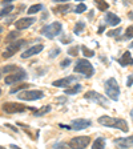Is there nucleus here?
<instances>
[{
  "instance_id": "nucleus-1",
  "label": "nucleus",
  "mask_w": 133,
  "mask_h": 149,
  "mask_svg": "<svg viewBox=\"0 0 133 149\" xmlns=\"http://www.w3.org/2000/svg\"><path fill=\"white\" fill-rule=\"evenodd\" d=\"M97 123L107 128H116V129L121 130V132H124V133H127L128 130H129V127H128L127 121H125L124 118L111 117V116H101V117H99Z\"/></svg>"
},
{
  "instance_id": "nucleus-2",
  "label": "nucleus",
  "mask_w": 133,
  "mask_h": 149,
  "mask_svg": "<svg viewBox=\"0 0 133 149\" xmlns=\"http://www.w3.org/2000/svg\"><path fill=\"white\" fill-rule=\"evenodd\" d=\"M104 89H105V93L108 95L109 99L113 100V101H118V99H120V87H118L116 79H108L104 84Z\"/></svg>"
},
{
  "instance_id": "nucleus-3",
  "label": "nucleus",
  "mask_w": 133,
  "mask_h": 149,
  "mask_svg": "<svg viewBox=\"0 0 133 149\" xmlns=\"http://www.w3.org/2000/svg\"><path fill=\"white\" fill-rule=\"evenodd\" d=\"M75 72L76 73H81L84 77H92L95 74V68H93V65L87 59H80L77 60L76 65H75Z\"/></svg>"
},
{
  "instance_id": "nucleus-4",
  "label": "nucleus",
  "mask_w": 133,
  "mask_h": 149,
  "mask_svg": "<svg viewBox=\"0 0 133 149\" xmlns=\"http://www.w3.org/2000/svg\"><path fill=\"white\" fill-rule=\"evenodd\" d=\"M61 23L55 22L49 25H45V27L41 28V35L47 37V39H55L56 36H59L61 33Z\"/></svg>"
},
{
  "instance_id": "nucleus-5",
  "label": "nucleus",
  "mask_w": 133,
  "mask_h": 149,
  "mask_svg": "<svg viewBox=\"0 0 133 149\" xmlns=\"http://www.w3.org/2000/svg\"><path fill=\"white\" fill-rule=\"evenodd\" d=\"M84 99L89 100L91 102H96V104L104 107V108H108V104H109L108 99L104 97L102 95H100V93L96 92V91H88V92L84 95Z\"/></svg>"
},
{
  "instance_id": "nucleus-6",
  "label": "nucleus",
  "mask_w": 133,
  "mask_h": 149,
  "mask_svg": "<svg viewBox=\"0 0 133 149\" xmlns=\"http://www.w3.org/2000/svg\"><path fill=\"white\" fill-rule=\"evenodd\" d=\"M45 96L43 91H22L17 93V97L24 101H35V100H40Z\"/></svg>"
},
{
  "instance_id": "nucleus-7",
  "label": "nucleus",
  "mask_w": 133,
  "mask_h": 149,
  "mask_svg": "<svg viewBox=\"0 0 133 149\" xmlns=\"http://www.w3.org/2000/svg\"><path fill=\"white\" fill-rule=\"evenodd\" d=\"M27 44V41L25 40H13L11 41V43H8V47H7V49L3 52V57H6V59H9L11 56H13L17 51H20V48H22L23 45H25Z\"/></svg>"
},
{
  "instance_id": "nucleus-8",
  "label": "nucleus",
  "mask_w": 133,
  "mask_h": 149,
  "mask_svg": "<svg viewBox=\"0 0 133 149\" xmlns=\"http://www.w3.org/2000/svg\"><path fill=\"white\" fill-rule=\"evenodd\" d=\"M1 109L6 113H23L28 108L25 105H23V104H19V102H4L1 105Z\"/></svg>"
},
{
  "instance_id": "nucleus-9",
  "label": "nucleus",
  "mask_w": 133,
  "mask_h": 149,
  "mask_svg": "<svg viewBox=\"0 0 133 149\" xmlns=\"http://www.w3.org/2000/svg\"><path fill=\"white\" fill-rule=\"evenodd\" d=\"M24 79H27V73H25V71L19 68L17 71L7 74L6 77H4V81H6V84H16L17 81H22Z\"/></svg>"
},
{
  "instance_id": "nucleus-10",
  "label": "nucleus",
  "mask_w": 133,
  "mask_h": 149,
  "mask_svg": "<svg viewBox=\"0 0 133 149\" xmlns=\"http://www.w3.org/2000/svg\"><path fill=\"white\" fill-rule=\"evenodd\" d=\"M91 143V137L88 136H80V137H73L69 141V146L71 148H87Z\"/></svg>"
},
{
  "instance_id": "nucleus-11",
  "label": "nucleus",
  "mask_w": 133,
  "mask_h": 149,
  "mask_svg": "<svg viewBox=\"0 0 133 149\" xmlns=\"http://www.w3.org/2000/svg\"><path fill=\"white\" fill-rule=\"evenodd\" d=\"M77 80L76 76H67V77H63V79H59V80H55L52 83L53 87H57V88H65V87H71V84L73 81Z\"/></svg>"
},
{
  "instance_id": "nucleus-12",
  "label": "nucleus",
  "mask_w": 133,
  "mask_h": 149,
  "mask_svg": "<svg viewBox=\"0 0 133 149\" xmlns=\"http://www.w3.org/2000/svg\"><path fill=\"white\" fill-rule=\"evenodd\" d=\"M92 125V121L91 120H85V118H76V120L72 121V129L75 130H83V129H87L88 127Z\"/></svg>"
},
{
  "instance_id": "nucleus-13",
  "label": "nucleus",
  "mask_w": 133,
  "mask_h": 149,
  "mask_svg": "<svg viewBox=\"0 0 133 149\" xmlns=\"http://www.w3.org/2000/svg\"><path fill=\"white\" fill-rule=\"evenodd\" d=\"M35 20H36V19H33V17H22V19H19V20H16L15 27H16V29L22 31V29H25V28L31 27L35 23Z\"/></svg>"
},
{
  "instance_id": "nucleus-14",
  "label": "nucleus",
  "mask_w": 133,
  "mask_h": 149,
  "mask_svg": "<svg viewBox=\"0 0 133 149\" xmlns=\"http://www.w3.org/2000/svg\"><path fill=\"white\" fill-rule=\"evenodd\" d=\"M43 49H44L43 44H36V45L31 47V48H28L25 52H23L22 53V57H23V59H28V57H31V56H35V55H37V53H40Z\"/></svg>"
},
{
  "instance_id": "nucleus-15",
  "label": "nucleus",
  "mask_w": 133,
  "mask_h": 149,
  "mask_svg": "<svg viewBox=\"0 0 133 149\" xmlns=\"http://www.w3.org/2000/svg\"><path fill=\"white\" fill-rule=\"evenodd\" d=\"M115 145L118 146V148H132L133 146V136H129V137H123V139H116L115 141Z\"/></svg>"
},
{
  "instance_id": "nucleus-16",
  "label": "nucleus",
  "mask_w": 133,
  "mask_h": 149,
  "mask_svg": "<svg viewBox=\"0 0 133 149\" xmlns=\"http://www.w3.org/2000/svg\"><path fill=\"white\" fill-rule=\"evenodd\" d=\"M118 64H120L121 67H128V65H133L132 53H130L129 51H127V52L123 53V56H121L120 59H118Z\"/></svg>"
},
{
  "instance_id": "nucleus-17",
  "label": "nucleus",
  "mask_w": 133,
  "mask_h": 149,
  "mask_svg": "<svg viewBox=\"0 0 133 149\" xmlns=\"http://www.w3.org/2000/svg\"><path fill=\"white\" fill-rule=\"evenodd\" d=\"M104 20H105L107 24L112 25V27H116V25H118V24H120V22H121V19L118 17L117 15H115V13H112V12H107Z\"/></svg>"
},
{
  "instance_id": "nucleus-18",
  "label": "nucleus",
  "mask_w": 133,
  "mask_h": 149,
  "mask_svg": "<svg viewBox=\"0 0 133 149\" xmlns=\"http://www.w3.org/2000/svg\"><path fill=\"white\" fill-rule=\"evenodd\" d=\"M72 11V6L71 4H64V6H59L53 9V12L56 15H64V13H68Z\"/></svg>"
},
{
  "instance_id": "nucleus-19",
  "label": "nucleus",
  "mask_w": 133,
  "mask_h": 149,
  "mask_svg": "<svg viewBox=\"0 0 133 149\" xmlns=\"http://www.w3.org/2000/svg\"><path fill=\"white\" fill-rule=\"evenodd\" d=\"M80 91H81V85H80V84H75L73 87H68L67 89H65V95H67V96H71V95H77Z\"/></svg>"
},
{
  "instance_id": "nucleus-20",
  "label": "nucleus",
  "mask_w": 133,
  "mask_h": 149,
  "mask_svg": "<svg viewBox=\"0 0 133 149\" xmlns=\"http://www.w3.org/2000/svg\"><path fill=\"white\" fill-rule=\"evenodd\" d=\"M93 149H99V148H105V139L104 137H97L92 144Z\"/></svg>"
},
{
  "instance_id": "nucleus-21",
  "label": "nucleus",
  "mask_w": 133,
  "mask_h": 149,
  "mask_svg": "<svg viewBox=\"0 0 133 149\" xmlns=\"http://www.w3.org/2000/svg\"><path fill=\"white\" fill-rule=\"evenodd\" d=\"M43 8H44L43 4H35V6H31L29 8L27 9V13H28V15H33V13L40 12Z\"/></svg>"
},
{
  "instance_id": "nucleus-22",
  "label": "nucleus",
  "mask_w": 133,
  "mask_h": 149,
  "mask_svg": "<svg viewBox=\"0 0 133 149\" xmlns=\"http://www.w3.org/2000/svg\"><path fill=\"white\" fill-rule=\"evenodd\" d=\"M95 4H96V7L100 11H102V12H105L107 9L109 8V4L107 3L105 0H95Z\"/></svg>"
},
{
  "instance_id": "nucleus-23",
  "label": "nucleus",
  "mask_w": 133,
  "mask_h": 149,
  "mask_svg": "<svg viewBox=\"0 0 133 149\" xmlns=\"http://www.w3.org/2000/svg\"><path fill=\"white\" fill-rule=\"evenodd\" d=\"M28 87H29V84H20V85H16L15 88H12V89L9 91V93L11 95H17L19 92H22V91H24V89H28Z\"/></svg>"
},
{
  "instance_id": "nucleus-24",
  "label": "nucleus",
  "mask_w": 133,
  "mask_h": 149,
  "mask_svg": "<svg viewBox=\"0 0 133 149\" xmlns=\"http://www.w3.org/2000/svg\"><path fill=\"white\" fill-rule=\"evenodd\" d=\"M20 36V31H12V32H9L8 35H7V37H6V41L7 43H11V41H13V40H16L17 37Z\"/></svg>"
},
{
  "instance_id": "nucleus-25",
  "label": "nucleus",
  "mask_w": 133,
  "mask_h": 149,
  "mask_svg": "<svg viewBox=\"0 0 133 149\" xmlns=\"http://www.w3.org/2000/svg\"><path fill=\"white\" fill-rule=\"evenodd\" d=\"M49 111H51V105H44L41 109H39V111H35L33 112V116H36V117H40V116L48 113Z\"/></svg>"
},
{
  "instance_id": "nucleus-26",
  "label": "nucleus",
  "mask_w": 133,
  "mask_h": 149,
  "mask_svg": "<svg viewBox=\"0 0 133 149\" xmlns=\"http://www.w3.org/2000/svg\"><path fill=\"white\" fill-rule=\"evenodd\" d=\"M84 28H85V23H84V22H77L76 24H75L73 32H75L76 35H80L81 32L84 31Z\"/></svg>"
},
{
  "instance_id": "nucleus-27",
  "label": "nucleus",
  "mask_w": 133,
  "mask_h": 149,
  "mask_svg": "<svg viewBox=\"0 0 133 149\" xmlns=\"http://www.w3.org/2000/svg\"><path fill=\"white\" fill-rule=\"evenodd\" d=\"M81 51H83V55L85 57H93L95 56V52L92 49H89L87 45H81Z\"/></svg>"
},
{
  "instance_id": "nucleus-28",
  "label": "nucleus",
  "mask_w": 133,
  "mask_h": 149,
  "mask_svg": "<svg viewBox=\"0 0 133 149\" xmlns=\"http://www.w3.org/2000/svg\"><path fill=\"white\" fill-rule=\"evenodd\" d=\"M17 67L16 65H7V67H4V68L0 69V72H3V73H12V72L17 71Z\"/></svg>"
},
{
  "instance_id": "nucleus-29",
  "label": "nucleus",
  "mask_w": 133,
  "mask_h": 149,
  "mask_svg": "<svg viewBox=\"0 0 133 149\" xmlns=\"http://www.w3.org/2000/svg\"><path fill=\"white\" fill-rule=\"evenodd\" d=\"M123 39H133V25H129V27L127 28V31H125V35Z\"/></svg>"
},
{
  "instance_id": "nucleus-30",
  "label": "nucleus",
  "mask_w": 133,
  "mask_h": 149,
  "mask_svg": "<svg viewBox=\"0 0 133 149\" xmlns=\"http://www.w3.org/2000/svg\"><path fill=\"white\" fill-rule=\"evenodd\" d=\"M12 9H13V7H12V6H7V7H4V8L1 9V12H0V16L3 17V16L8 15V13L12 12Z\"/></svg>"
},
{
  "instance_id": "nucleus-31",
  "label": "nucleus",
  "mask_w": 133,
  "mask_h": 149,
  "mask_svg": "<svg viewBox=\"0 0 133 149\" xmlns=\"http://www.w3.org/2000/svg\"><path fill=\"white\" fill-rule=\"evenodd\" d=\"M85 9H87V6L85 4H79L76 8H75V13H83V12H85Z\"/></svg>"
},
{
  "instance_id": "nucleus-32",
  "label": "nucleus",
  "mask_w": 133,
  "mask_h": 149,
  "mask_svg": "<svg viewBox=\"0 0 133 149\" xmlns=\"http://www.w3.org/2000/svg\"><path fill=\"white\" fill-rule=\"evenodd\" d=\"M79 49H80L79 47H72V48H69V49H68V53H69L71 56H77Z\"/></svg>"
},
{
  "instance_id": "nucleus-33",
  "label": "nucleus",
  "mask_w": 133,
  "mask_h": 149,
  "mask_svg": "<svg viewBox=\"0 0 133 149\" xmlns=\"http://www.w3.org/2000/svg\"><path fill=\"white\" fill-rule=\"evenodd\" d=\"M71 59H64L61 61V64H60V67H61V68H67V67H69V65H71Z\"/></svg>"
},
{
  "instance_id": "nucleus-34",
  "label": "nucleus",
  "mask_w": 133,
  "mask_h": 149,
  "mask_svg": "<svg viewBox=\"0 0 133 149\" xmlns=\"http://www.w3.org/2000/svg\"><path fill=\"white\" fill-rule=\"evenodd\" d=\"M60 52H61V51H60V48H55V49H52V52L49 53V57H51V59H53V57H56V56L59 55Z\"/></svg>"
},
{
  "instance_id": "nucleus-35",
  "label": "nucleus",
  "mask_w": 133,
  "mask_h": 149,
  "mask_svg": "<svg viewBox=\"0 0 133 149\" xmlns=\"http://www.w3.org/2000/svg\"><path fill=\"white\" fill-rule=\"evenodd\" d=\"M121 31H123L121 28H117V29H115V31H111V32H109L108 36H117V35L121 33Z\"/></svg>"
},
{
  "instance_id": "nucleus-36",
  "label": "nucleus",
  "mask_w": 133,
  "mask_h": 149,
  "mask_svg": "<svg viewBox=\"0 0 133 149\" xmlns=\"http://www.w3.org/2000/svg\"><path fill=\"white\" fill-rule=\"evenodd\" d=\"M72 41V37H69V36H63L61 37V43L63 44H68V43H71Z\"/></svg>"
},
{
  "instance_id": "nucleus-37",
  "label": "nucleus",
  "mask_w": 133,
  "mask_h": 149,
  "mask_svg": "<svg viewBox=\"0 0 133 149\" xmlns=\"http://www.w3.org/2000/svg\"><path fill=\"white\" fill-rule=\"evenodd\" d=\"M67 148V146H69V144H64V143H56V144H53V148Z\"/></svg>"
},
{
  "instance_id": "nucleus-38",
  "label": "nucleus",
  "mask_w": 133,
  "mask_h": 149,
  "mask_svg": "<svg viewBox=\"0 0 133 149\" xmlns=\"http://www.w3.org/2000/svg\"><path fill=\"white\" fill-rule=\"evenodd\" d=\"M133 85V74H129L127 80V87H132Z\"/></svg>"
},
{
  "instance_id": "nucleus-39",
  "label": "nucleus",
  "mask_w": 133,
  "mask_h": 149,
  "mask_svg": "<svg viewBox=\"0 0 133 149\" xmlns=\"http://www.w3.org/2000/svg\"><path fill=\"white\" fill-rule=\"evenodd\" d=\"M104 31H105V25H101V27L99 28V31H97V33H99V35H101Z\"/></svg>"
},
{
  "instance_id": "nucleus-40",
  "label": "nucleus",
  "mask_w": 133,
  "mask_h": 149,
  "mask_svg": "<svg viewBox=\"0 0 133 149\" xmlns=\"http://www.w3.org/2000/svg\"><path fill=\"white\" fill-rule=\"evenodd\" d=\"M48 16H49V13H48V12H44V13H43V16H41V20H45V19L48 17Z\"/></svg>"
},
{
  "instance_id": "nucleus-41",
  "label": "nucleus",
  "mask_w": 133,
  "mask_h": 149,
  "mask_svg": "<svg viewBox=\"0 0 133 149\" xmlns=\"http://www.w3.org/2000/svg\"><path fill=\"white\" fill-rule=\"evenodd\" d=\"M59 127L65 128V129H72V127H69V125H64V124H59Z\"/></svg>"
},
{
  "instance_id": "nucleus-42",
  "label": "nucleus",
  "mask_w": 133,
  "mask_h": 149,
  "mask_svg": "<svg viewBox=\"0 0 133 149\" xmlns=\"http://www.w3.org/2000/svg\"><path fill=\"white\" fill-rule=\"evenodd\" d=\"M11 1H13V0H3V1H1V4H3V6H6V4L11 3Z\"/></svg>"
},
{
  "instance_id": "nucleus-43",
  "label": "nucleus",
  "mask_w": 133,
  "mask_h": 149,
  "mask_svg": "<svg viewBox=\"0 0 133 149\" xmlns=\"http://www.w3.org/2000/svg\"><path fill=\"white\" fill-rule=\"evenodd\" d=\"M55 3H65V1H69V0H53Z\"/></svg>"
},
{
  "instance_id": "nucleus-44",
  "label": "nucleus",
  "mask_w": 133,
  "mask_h": 149,
  "mask_svg": "<svg viewBox=\"0 0 133 149\" xmlns=\"http://www.w3.org/2000/svg\"><path fill=\"white\" fill-rule=\"evenodd\" d=\"M130 1H132V0H123L124 6H128V4H130Z\"/></svg>"
},
{
  "instance_id": "nucleus-45",
  "label": "nucleus",
  "mask_w": 133,
  "mask_h": 149,
  "mask_svg": "<svg viewBox=\"0 0 133 149\" xmlns=\"http://www.w3.org/2000/svg\"><path fill=\"white\" fill-rule=\"evenodd\" d=\"M128 17H129L130 20H133V12H128Z\"/></svg>"
},
{
  "instance_id": "nucleus-46",
  "label": "nucleus",
  "mask_w": 133,
  "mask_h": 149,
  "mask_svg": "<svg viewBox=\"0 0 133 149\" xmlns=\"http://www.w3.org/2000/svg\"><path fill=\"white\" fill-rule=\"evenodd\" d=\"M88 17H89V19H92V17H93V11H91V12H89V15H88Z\"/></svg>"
},
{
  "instance_id": "nucleus-47",
  "label": "nucleus",
  "mask_w": 133,
  "mask_h": 149,
  "mask_svg": "<svg viewBox=\"0 0 133 149\" xmlns=\"http://www.w3.org/2000/svg\"><path fill=\"white\" fill-rule=\"evenodd\" d=\"M59 101H61V102H64V101H65V97H60V99H59Z\"/></svg>"
},
{
  "instance_id": "nucleus-48",
  "label": "nucleus",
  "mask_w": 133,
  "mask_h": 149,
  "mask_svg": "<svg viewBox=\"0 0 133 149\" xmlns=\"http://www.w3.org/2000/svg\"><path fill=\"white\" fill-rule=\"evenodd\" d=\"M130 117H132V121H133V109L130 111Z\"/></svg>"
},
{
  "instance_id": "nucleus-49",
  "label": "nucleus",
  "mask_w": 133,
  "mask_h": 149,
  "mask_svg": "<svg viewBox=\"0 0 133 149\" xmlns=\"http://www.w3.org/2000/svg\"><path fill=\"white\" fill-rule=\"evenodd\" d=\"M1 32H3V27H1V25H0V33H1Z\"/></svg>"
},
{
  "instance_id": "nucleus-50",
  "label": "nucleus",
  "mask_w": 133,
  "mask_h": 149,
  "mask_svg": "<svg viewBox=\"0 0 133 149\" xmlns=\"http://www.w3.org/2000/svg\"><path fill=\"white\" fill-rule=\"evenodd\" d=\"M130 48H133V43H132V44H130Z\"/></svg>"
},
{
  "instance_id": "nucleus-51",
  "label": "nucleus",
  "mask_w": 133,
  "mask_h": 149,
  "mask_svg": "<svg viewBox=\"0 0 133 149\" xmlns=\"http://www.w3.org/2000/svg\"><path fill=\"white\" fill-rule=\"evenodd\" d=\"M76 1H84V0H76Z\"/></svg>"
},
{
  "instance_id": "nucleus-52",
  "label": "nucleus",
  "mask_w": 133,
  "mask_h": 149,
  "mask_svg": "<svg viewBox=\"0 0 133 149\" xmlns=\"http://www.w3.org/2000/svg\"><path fill=\"white\" fill-rule=\"evenodd\" d=\"M0 95H1V89H0Z\"/></svg>"
}]
</instances>
